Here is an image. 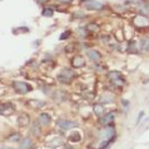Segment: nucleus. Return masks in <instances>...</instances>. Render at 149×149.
I'll list each match as a JSON object with an SVG mask.
<instances>
[{
	"label": "nucleus",
	"mask_w": 149,
	"mask_h": 149,
	"mask_svg": "<svg viewBox=\"0 0 149 149\" xmlns=\"http://www.w3.org/2000/svg\"><path fill=\"white\" fill-rule=\"evenodd\" d=\"M8 141H10V143H14V141H19V134H17V133H14V134H12L10 136H9L8 139H6Z\"/></svg>",
	"instance_id": "6ab92c4d"
},
{
	"label": "nucleus",
	"mask_w": 149,
	"mask_h": 149,
	"mask_svg": "<svg viewBox=\"0 0 149 149\" xmlns=\"http://www.w3.org/2000/svg\"><path fill=\"white\" fill-rule=\"evenodd\" d=\"M57 125H59V127L63 129V130H69V129L75 127L77 123H74V121H68V120H59L57 121Z\"/></svg>",
	"instance_id": "39448f33"
},
{
	"label": "nucleus",
	"mask_w": 149,
	"mask_h": 149,
	"mask_svg": "<svg viewBox=\"0 0 149 149\" xmlns=\"http://www.w3.org/2000/svg\"><path fill=\"white\" fill-rule=\"evenodd\" d=\"M13 88L21 94H26L31 91V86H28V84L24 82H14L13 83Z\"/></svg>",
	"instance_id": "7ed1b4c3"
},
{
	"label": "nucleus",
	"mask_w": 149,
	"mask_h": 149,
	"mask_svg": "<svg viewBox=\"0 0 149 149\" xmlns=\"http://www.w3.org/2000/svg\"><path fill=\"white\" fill-rule=\"evenodd\" d=\"M140 50L141 51H149V37H145L140 41Z\"/></svg>",
	"instance_id": "4468645a"
},
{
	"label": "nucleus",
	"mask_w": 149,
	"mask_h": 149,
	"mask_svg": "<svg viewBox=\"0 0 149 149\" xmlns=\"http://www.w3.org/2000/svg\"><path fill=\"white\" fill-rule=\"evenodd\" d=\"M108 77H110L111 80H115V79H117V78H121V73L120 72H111L108 74Z\"/></svg>",
	"instance_id": "412c9836"
},
{
	"label": "nucleus",
	"mask_w": 149,
	"mask_h": 149,
	"mask_svg": "<svg viewBox=\"0 0 149 149\" xmlns=\"http://www.w3.org/2000/svg\"><path fill=\"white\" fill-rule=\"evenodd\" d=\"M66 149H73V148H66Z\"/></svg>",
	"instance_id": "cd10ccee"
},
{
	"label": "nucleus",
	"mask_w": 149,
	"mask_h": 149,
	"mask_svg": "<svg viewBox=\"0 0 149 149\" xmlns=\"http://www.w3.org/2000/svg\"><path fill=\"white\" fill-rule=\"evenodd\" d=\"M18 124H19V126H28V124H29L28 116H27V115H22V116H19Z\"/></svg>",
	"instance_id": "ddd939ff"
},
{
	"label": "nucleus",
	"mask_w": 149,
	"mask_h": 149,
	"mask_svg": "<svg viewBox=\"0 0 149 149\" xmlns=\"http://www.w3.org/2000/svg\"><path fill=\"white\" fill-rule=\"evenodd\" d=\"M13 112H14V107H13V104H10V103L3 104L1 108H0V113H1L3 116H9V115H12Z\"/></svg>",
	"instance_id": "423d86ee"
},
{
	"label": "nucleus",
	"mask_w": 149,
	"mask_h": 149,
	"mask_svg": "<svg viewBox=\"0 0 149 149\" xmlns=\"http://www.w3.org/2000/svg\"><path fill=\"white\" fill-rule=\"evenodd\" d=\"M38 1H40V3H46L47 0H38Z\"/></svg>",
	"instance_id": "bb28decb"
},
{
	"label": "nucleus",
	"mask_w": 149,
	"mask_h": 149,
	"mask_svg": "<svg viewBox=\"0 0 149 149\" xmlns=\"http://www.w3.org/2000/svg\"><path fill=\"white\" fill-rule=\"evenodd\" d=\"M52 14H54V10L51 8H45L42 10V15L43 17H52Z\"/></svg>",
	"instance_id": "aec40b11"
},
{
	"label": "nucleus",
	"mask_w": 149,
	"mask_h": 149,
	"mask_svg": "<svg viewBox=\"0 0 149 149\" xmlns=\"http://www.w3.org/2000/svg\"><path fill=\"white\" fill-rule=\"evenodd\" d=\"M93 112L97 115V116H100V117H102L103 116V113H104V108H103V106L102 104H94L93 106Z\"/></svg>",
	"instance_id": "9b49d317"
},
{
	"label": "nucleus",
	"mask_w": 149,
	"mask_h": 149,
	"mask_svg": "<svg viewBox=\"0 0 149 149\" xmlns=\"http://www.w3.org/2000/svg\"><path fill=\"white\" fill-rule=\"evenodd\" d=\"M133 23H134L135 27H138V28H148L149 27V19L144 14L135 15L134 19H133Z\"/></svg>",
	"instance_id": "f257e3e1"
},
{
	"label": "nucleus",
	"mask_w": 149,
	"mask_h": 149,
	"mask_svg": "<svg viewBox=\"0 0 149 149\" xmlns=\"http://www.w3.org/2000/svg\"><path fill=\"white\" fill-rule=\"evenodd\" d=\"M143 116H144V111H140V112H139V116H138V120H136V124L140 123V120L143 118Z\"/></svg>",
	"instance_id": "5701e85b"
},
{
	"label": "nucleus",
	"mask_w": 149,
	"mask_h": 149,
	"mask_svg": "<svg viewBox=\"0 0 149 149\" xmlns=\"http://www.w3.org/2000/svg\"><path fill=\"white\" fill-rule=\"evenodd\" d=\"M113 135H115V130L112 127H107L106 130L102 131V138L103 139H110V138H112Z\"/></svg>",
	"instance_id": "f8f14e48"
},
{
	"label": "nucleus",
	"mask_w": 149,
	"mask_h": 149,
	"mask_svg": "<svg viewBox=\"0 0 149 149\" xmlns=\"http://www.w3.org/2000/svg\"><path fill=\"white\" fill-rule=\"evenodd\" d=\"M69 51H73V46H70V47L68 46L66 47V52H69Z\"/></svg>",
	"instance_id": "393cba45"
},
{
	"label": "nucleus",
	"mask_w": 149,
	"mask_h": 149,
	"mask_svg": "<svg viewBox=\"0 0 149 149\" xmlns=\"http://www.w3.org/2000/svg\"><path fill=\"white\" fill-rule=\"evenodd\" d=\"M32 145V140L29 138H24L23 140L21 141V148L22 149H29Z\"/></svg>",
	"instance_id": "dca6fc26"
},
{
	"label": "nucleus",
	"mask_w": 149,
	"mask_h": 149,
	"mask_svg": "<svg viewBox=\"0 0 149 149\" xmlns=\"http://www.w3.org/2000/svg\"><path fill=\"white\" fill-rule=\"evenodd\" d=\"M88 29H93V31H96V29H97V27H96V26H92V27L89 26V27H88Z\"/></svg>",
	"instance_id": "a878e982"
},
{
	"label": "nucleus",
	"mask_w": 149,
	"mask_h": 149,
	"mask_svg": "<svg viewBox=\"0 0 149 149\" xmlns=\"http://www.w3.org/2000/svg\"><path fill=\"white\" fill-rule=\"evenodd\" d=\"M69 140L70 141H79L80 140V134H73V135H70Z\"/></svg>",
	"instance_id": "4be33fe9"
},
{
	"label": "nucleus",
	"mask_w": 149,
	"mask_h": 149,
	"mask_svg": "<svg viewBox=\"0 0 149 149\" xmlns=\"http://www.w3.org/2000/svg\"><path fill=\"white\" fill-rule=\"evenodd\" d=\"M112 83L115 84V86H117V87H124L125 84H126V82H125L123 78H117V79L112 80Z\"/></svg>",
	"instance_id": "a211bd4d"
},
{
	"label": "nucleus",
	"mask_w": 149,
	"mask_h": 149,
	"mask_svg": "<svg viewBox=\"0 0 149 149\" xmlns=\"http://www.w3.org/2000/svg\"><path fill=\"white\" fill-rule=\"evenodd\" d=\"M38 121H40V124H41V125L46 126V125L50 124V121H51V117H50L49 113H45V112H43V113H40Z\"/></svg>",
	"instance_id": "1a4fd4ad"
},
{
	"label": "nucleus",
	"mask_w": 149,
	"mask_h": 149,
	"mask_svg": "<svg viewBox=\"0 0 149 149\" xmlns=\"http://www.w3.org/2000/svg\"><path fill=\"white\" fill-rule=\"evenodd\" d=\"M73 77H74V73L70 69H63L57 78H59V80L61 83H70V80L73 79Z\"/></svg>",
	"instance_id": "f03ea898"
},
{
	"label": "nucleus",
	"mask_w": 149,
	"mask_h": 149,
	"mask_svg": "<svg viewBox=\"0 0 149 149\" xmlns=\"http://www.w3.org/2000/svg\"><path fill=\"white\" fill-rule=\"evenodd\" d=\"M28 104L29 106H33L35 108H41L45 106V102L43 101H36V100H31V101H28Z\"/></svg>",
	"instance_id": "2eb2a0df"
},
{
	"label": "nucleus",
	"mask_w": 149,
	"mask_h": 149,
	"mask_svg": "<svg viewBox=\"0 0 149 149\" xmlns=\"http://www.w3.org/2000/svg\"><path fill=\"white\" fill-rule=\"evenodd\" d=\"M113 118H115V116H113V113H108V115H106V116H102L101 117V124L102 125H111V123L113 121Z\"/></svg>",
	"instance_id": "9d476101"
},
{
	"label": "nucleus",
	"mask_w": 149,
	"mask_h": 149,
	"mask_svg": "<svg viewBox=\"0 0 149 149\" xmlns=\"http://www.w3.org/2000/svg\"><path fill=\"white\" fill-rule=\"evenodd\" d=\"M87 55L92 61H100L101 60V54L97 51V50H88Z\"/></svg>",
	"instance_id": "6e6552de"
},
{
	"label": "nucleus",
	"mask_w": 149,
	"mask_h": 149,
	"mask_svg": "<svg viewBox=\"0 0 149 149\" xmlns=\"http://www.w3.org/2000/svg\"><path fill=\"white\" fill-rule=\"evenodd\" d=\"M72 65L74 68H82L86 65V60H84V57L83 56H74L73 59H72Z\"/></svg>",
	"instance_id": "0eeeda50"
},
{
	"label": "nucleus",
	"mask_w": 149,
	"mask_h": 149,
	"mask_svg": "<svg viewBox=\"0 0 149 149\" xmlns=\"http://www.w3.org/2000/svg\"><path fill=\"white\" fill-rule=\"evenodd\" d=\"M69 35H70V32H64V33H63V36H60V40H65V38H68V37H69Z\"/></svg>",
	"instance_id": "b1692460"
},
{
	"label": "nucleus",
	"mask_w": 149,
	"mask_h": 149,
	"mask_svg": "<svg viewBox=\"0 0 149 149\" xmlns=\"http://www.w3.org/2000/svg\"><path fill=\"white\" fill-rule=\"evenodd\" d=\"M84 5H86V8L89 9V10H100V9L103 8L102 3L97 1V0H86Z\"/></svg>",
	"instance_id": "20e7f679"
},
{
	"label": "nucleus",
	"mask_w": 149,
	"mask_h": 149,
	"mask_svg": "<svg viewBox=\"0 0 149 149\" xmlns=\"http://www.w3.org/2000/svg\"><path fill=\"white\" fill-rule=\"evenodd\" d=\"M31 131L32 134L35 135V136H40V133H41V130H40V126H37L36 124H33L31 126Z\"/></svg>",
	"instance_id": "f3484780"
}]
</instances>
